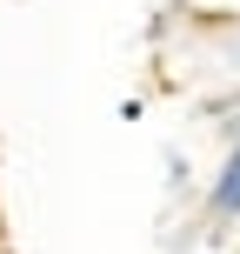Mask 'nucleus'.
<instances>
[{
	"label": "nucleus",
	"mask_w": 240,
	"mask_h": 254,
	"mask_svg": "<svg viewBox=\"0 0 240 254\" xmlns=\"http://www.w3.org/2000/svg\"><path fill=\"white\" fill-rule=\"evenodd\" d=\"M207 207H214V221L240 214V147H234V161L220 167V181H214V194H207Z\"/></svg>",
	"instance_id": "nucleus-1"
}]
</instances>
